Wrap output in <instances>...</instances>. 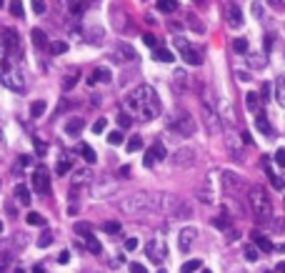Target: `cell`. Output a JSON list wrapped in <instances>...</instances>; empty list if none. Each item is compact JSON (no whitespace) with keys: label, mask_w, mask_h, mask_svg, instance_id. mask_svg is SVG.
<instances>
[{"label":"cell","mask_w":285,"mask_h":273,"mask_svg":"<svg viewBox=\"0 0 285 273\" xmlns=\"http://www.w3.org/2000/svg\"><path fill=\"white\" fill-rule=\"evenodd\" d=\"M125 108L140 123H148V120L160 116V100H158V93L150 85H138L135 90H130L128 98H125Z\"/></svg>","instance_id":"cell-1"},{"label":"cell","mask_w":285,"mask_h":273,"mask_svg":"<svg viewBox=\"0 0 285 273\" xmlns=\"http://www.w3.org/2000/svg\"><path fill=\"white\" fill-rule=\"evenodd\" d=\"M248 201H250V211H253L258 223H268V221L273 218V201H270L265 188L253 186V188L248 191Z\"/></svg>","instance_id":"cell-2"},{"label":"cell","mask_w":285,"mask_h":273,"mask_svg":"<svg viewBox=\"0 0 285 273\" xmlns=\"http://www.w3.org/2000/svg\"><path fill=\"white\" fill-rule=\"evenodd\" d=\"M118 208L125 215H135V213H145V211H155V193H135L128 195L118 203Z\"/></svg>","instance_id":"cell-3"},{"label":"cell","mask_w":285,"mask_h":273,"mask_svg":"<svg viewBox=\"0 0 285 273\" xmlns=\"http://www.w3.org/2000/svg\"><path fill=\"white\" fill-rule=\"evenodd\" d=\"M200 111H203V120H205L208 131L210 133H218L223 128V120H220V111L215 108V100H213L208 88L200 90Z\"/></svg>","instance_id":"cell-4"},{"label":"cell","mask_w":285,"mask_h":273,"mask_svg":"<svg viewBox=\"0 0 285 273\" xmlns=\"http://www.w3.org/2000/svg\"><path fill=\"white\" fill-rule=\"evenodd\" d=\"M168 131H173L175 136H180V138H190L195 133V120H193V116H190L188 111L178 108L170 116V120H168Z\"/></svg>","instance_id":"cell-5"},{"label":"cell","mask_w":285,"mask_h":273,"mask_svg":"<svg viewBox=\"0 0 285 273\" xmlns=\"http://www.w3.org/2000/svg\"><path fill=\"white\" fill-rule=\"evenodd\" d=\"M0 80H3V83H5L10 90H15L18 96H23V93H25V80H23V73H20L13 63H8V65L0 70Z\"/></svg>","instance_id":"cell-6"},{"label":"cell","mask_w":285,"mask_h":273,"mask_svg":"<svg viewBox=\"0 0 285 273\" xmlns=\"http://www.w3.org/2000/svg\"><path fill=\"white\" fill-rule=\"evenodd\" d=\"M175 48H178V53L183 56V60H185L188 65H200V63H203V53H200V48L190 45L183 35H175Z\"/></svg>","instance_id":"cell-7"},{"label":"cell","mask_w":285,"mask_h":273,"mask_svg":"<svg viewBox=\"0 0 285 273\" xmlns=\"http://www.w3.org/2000/svg\"><path fill=\"white\" fill-rule=\"evenodd\" d=\"M145 256H148V261H153L155 266H160V263L165 261V256H168V246H165V241H163V238H153V241H148V246H145Z\"/></svg>","instance_id":"cell-8"},{"label":"cell","mask_w":285,"mask_h":273,"mask_svg":"<svg viewBox=\"0 0 285 273\" xmlns=\"http://www.w3.org/2000/svg\"><path fill=\"white\" fill-rule=\"evenodd\" d=\"M195 158H198L195 148H190V145H183V148H178V151H175V153L170 156V163L175 166V168H190V166L195 163Z\"/></svg>","instance_id":"cell-9"},{"label":"cell","mask_w":285,"mask_h":273,"mask_svg":"<svg viewBox=\"0 0 285 273\" xmlns=\"http://www.w3.org/2000/svg\"><path fill=\"white\" fill-rule=\"evenodd\" d=\"M33 188H35V193H40V195L50 193V171H48L45 166H38V168L33 171Z\"/></svg>","instance_id":"cell-10"},{"label":"cell","mask_w":285,"mask_h":273,"mask_svg":"<svg viewBox=\"0 0 285 273\" xmlns=\"http://www.w3.org/2000/svg\"><path fill=\"white\" fill-rule=\"evenodd\" d=\"M3 43H5V48H8V53H10V58H20V50H23V45H20V35L15 30H10V28H5L3 30Z\"/></svg>","instance_id":"cell-11"},{"label":"cell","mask_w":285,"mask_h":273,"mask_svg":"<svg viewBox=\"0 0 285 273\" xmlns=\"http://www.w3.org/2000/svg\"><path fill=\"white\" fill-rule=\"evenodd\" d=\"M195 238H198V231L193 226H185L178 233V248H180V253H188L190 248H193V243H195Z\"/></svg>","instance_id":"cell-12"},{"label":"cell","mask_w":285,"mask_h":273,"mask_svg":"<svg viewBox=\"0 0 285 273\" xmlns=\"http://www.w3.org/2000/svg\"><path fill=\"white\" fill-rule=\"evenodd\" d=\"M223 186H225V191H228L230 195H235L245 188V180L240 176H235L233 171H225V173H223Z\"/></svg>","instance_id":"cell-13"},{"label":"cell","mask_w":285,"mask_h":273,"mask_svg":"<svg viewBox=\"0 0 285 273\" xmlns=\"http://www.w3.org/2000/svg\"><path fill=\"white\" fill-rule=\"evenodd\" d=\"M90 3H93V0H63V5L68 8L70 15H83V13L90 8Z\"/></svg>","instance_id":"cell-14"},{"label":"cell","mask_w":285,"mask_h":273,"mask_svg":"<svg viewBox=\"0 0 285 273\" xmlns=\"http://www.w3.org/2000/svg\"><path fill=\"white\" fill-rule=\"evenodd\" d=\"M255 128H258V131H260V133H263L265 138H273V136H275V131H273L270 120H268V118L260 113V111L255 113Z\"/></svg>","instance_id":"cell-15"},{"label":"cell","mask_w":285,"mask_h":273,"mask_svg":"<svg viewBox=\"0 0 285 273\" xmlns=\"http://www.w3.org/2000/svg\"><path fill=\"white\" fill-rule=\"evenodd\" d=\"M225 18H228L230 28H240V25H243V13H240V8H238V5H228Z\"/></svg>","instance_id":"cell-16"},{"label":"cell","mask_w":285,"mask_h":273,"mask_svg":"<svg viewBox=\"0 0 285 273\" xmlns=\"http://www.w3.org/2000/svg\"><path fill=\"white\" fill-rule=\"evenodd\" d=\"M173 88H175V93H185L188 90V78H185V70H180V68H175V78H173Z\"/></svg>","instance_id":"cell-17"},{"label":"cell","mask_w":285,"mask_h":273,"mask_svg":"<svg viewBox=\"0 0 285 273\" xmlns=\"http://www.w3.org/2000/svg\"><path fill=\"white\" fill-rule=\"evenodd\" d=\"M85 128V120L80 116H75V118H70L68 123H65V133L68 136H80V131Z\"/></svg>","instance_id":"cell-18"},{"label":"cell","mask_w":285,"mask_h":273,"mask_svg":"<svg viewBox=\"0 0 285 273\" xmlns=\"http://www.w3.org/2000/svg\"><path fill=\"white\" fill-rule=\"evenodd\" d=\"M263 168H265V173H268V178H270V183L278 188V191H283L285 188V178H280V176H275V171L270 168V160L268 158H263Z\"/></svg>","instance_id":"cell-19"},{"label":"cell","mask_w":285,"mask_h":273,"mask_svg":"<svg viewBox=\"0 0 285 273\" xmlns=\"http://www.w3.org/2000/svg\"><path fill=\"white\" fill-rule=\"evenodd\" d=\"M110 70L108 68H95L93 76H90V85H95V83H110Z\"/></svg>","instance_id":"cell-20"},{"label":"cell","mask_w":285,"mask_h":273,"mask_svg":"<svg viewBox=\"0 0 285 273\" xmlns=\"http://www.w3.org/2000/svg\"><path fill=\"white\" fill-rule=\"evenodd\" d=\"M33 45H35L38 50H48V48H50V43H48V35H45L40 28H35V30H33Z\"/></svg>","instance_id":"cell-21"},{"label":"cell","mask_w":285,"mask_h":273,"mask_svg":"<svg viewBox=\"0 0 285 273\" xmlns=\"http://www.w3.org/2000/svg\"><path fill=\"white\" fill-rule=\"evenodd\" d=\"M90 180V173L83 171V168H75V178H73V191H80L85 183Z\"/></svg>","instance_id":"cell-22"},{"label":"cell","mask_w":285,"mask_h":273,"mask_svg":"<svg viewBox=\"0 0 285 273\" xmlns=\"http://www.w3.org/2000/svg\"><path fill=\"white\" fill-rule=\"evenodd\" d=\"M253 241H255V246H258L260 251H265V253H270V251H275V246H273V241H270V238H265V235L255 233V235H253Z\"/></svg>","instance_id":"cell-23"},{"label":"cell","mask_w":285,"mask_h":273,"mask_svg":"<svg viewBox=\"0 0 285 273\" xmlns=\"http://www.w3.org/2000/svg\"><path fill=\"white\" fill-rule=\"evenodd\" d=\"M245 105H248V111H250V113H258V111H260V96L250 90V93L245 96Z\"/></svg>","instance_id":"cell-24"},{"label":"cell","mask_w":285,"mask_h":273,"mask_svg":"<svg viewBox=\"0 0 285 273\" xmlns=\"http://www.w3.org/2000/svg\"><path fill=\"white\" fill-rule=\"evenodd\" d=\"M275 98H278V103L285 108V76H278V78H275Z\"/></svg>","instance_id":"cell-25"},{"label":"cell","mask_w":285,"mask_h":273,"mask_svg":"<svg viewBox=\"0 0 285 273\" xmlns=\"http://www.w3.org/2000/svg\"><path fill=\"white\" fill-rule=\"evenodd\" d=\"M68 171H73V163H70V158H68V156H60V160H58V166H55V173H58V176H68Z\"/></svg>","instance_id":"cell-26"},{"label":"cell","mask_w":285,"mask_h":273,"mask_svg":"<svg viewBox=\"0 0 285 273\" xmlns=\"http://www.w3.org/2000/svg\"><path fill=\"white\" fill-rule=\"evenodd\" d=\"M153 58L160 60V63H173V53L165 48H153Z\"/></svg>","instance_id":"cell-27"},{"label":"cell","mask_w":285,"mask_h":273,"mask_svg":"<svg viewBox=\"0 0 285 273\" xmlns=\"http://www.w3.org/2000/svg\"><path fill=\"white\" fill-rule=\"evenodd\" d=\"M78 151H80V156L85 158V163H95V151L88 145V143H80V148H78Z\"/></svg>","instance_id":"cell-28"},{"label":"cell","mask_w":285,"mask_h":273,"mask_svg":"<svg viewBox=\"0 0 285 273\" xmlns=\"http://www.w3.org/2000/svg\"><path fill=\"white\" fill-rule=\"evenodd\" d=\"M158 8L163 13H175L178 10V0H158Z\"/></svg>","instance_id":"cell-29"},{"label":"cell","mask_w":285,"mask_h":273,"mask_svg":"<svg viewBox=\"0 0 285 273\" xmlns=\"http://www.w3.org/2000/svg\"><path fill=\"white\" fill-rule=\"evenodd\" d=\"M15 198H18L23 206H28V203H30V191H28L25 186H18V188H15Z\"/></svg>","instance_id":"cell-30"},{"label":"cell","mask_w":285,"mask_h":273,"mask_svg":"<svg viewBox=\"0 0 285 273\" xmlns=\"http://www.w3.org/2000/svg\"><path fill=\"white\" fill-rule=\"evenodd\" d=\"M78 78H80V73H78V70H70V73H68V78L63 80V90H70V88L78 83Z\"/></svg>","instance_id":"cell-31"},{"label":"cell","mask_w":285,"mask_h":273,"mask_svg":"<svg viewBox=\"0 0 285 273\" xmlns=\"http://www.w3.org/2000/svg\"><path fill=\"white\" fill-rule=\"evenodd\" d=\"M118 58H123V60H133V58H135V50L130 48V45H120V48H118Z\"/></svg>","instance_id":"cell-32"},{"label":"cell","mask_w":285,"mask_h":273,"mask_svg":"<svg viewBox=\"0 0 285 273\" xmlns=\"http://www.w3.org/2000/svg\"><path fill=\"white\" fill-rule=\"evenodd\" d=\"M203 268V261L200 258H195V261H185L183 266H180V271H200Z\"/></svg>","instance_id":"cell-33"},{"label":"cell","mask_w":285,"mask_h":273,"mask_svg":"<svg viewBox=\"0 0 285 273\" xmlns=\"http://www.w3.org/2000/svg\"><path fill=\"white\" fill-rule=\"evenodd\" d=\"M233 50H235L238 56H245V53H248V40L245 38H235V43H233Z\"/></svg>","instance_id":"cell-34"},{"label":"cell","mask_w":285,"mask_h":273,"mask_svg":"<svg viewBox=\"0 0 285 273\" xmlns=\"http://www.w3.org/2000/svg\"><path fill=\"white\" fill-rule=\"evenodd\" d=\"M45 113V100H35L33 105H30V116L33 118H40Z\"/></svg>","instance_id":"cell-35"},{"label":"cell","mask_w":285,"mask_h":273,"mask_svg":"<svg viewBox=\"0 0 285 273\" xmlns=\"http://www.w3.org/2000/svg\"><path fill=\"white\" fill-rule=\"evenodd\" d=\"M50 53H53V56H63V53H68V43H63V40L50 43Z\"/></svg>","instance_id":"cell-36"},{"label":"cell","mask_w":285,"mask_h":273,"mask_svg":"<svg viewBox=\"0 0 285 273\" xmlns=\"http://www.w3.org/2000/svg\"><path fill=\"white\" fill-rule=\"evenodd\" d=\"M73 231H75L78 235H83V238H90V231H93V228H90V223H75V228H73Z\"/></svg>","instance_id":"cell-37"},{"label":"cell","mask_w":285,"mask_h":273,"mask_svg":"<svg viewBox=\"0 0 285 273\" xmlns=\"http://www.w3.org/2000/svg\"><path fill=\"white\" fill-rule=\"evenodd\" d=\"M103 231L110 235H118L120 233V223H118V221H108V223H103Z\"/></svg>","instance_id":"cell-38"},{"label":"cell","mask_w":285,"mask_h":273,"mask_svg":"<svg viewBox=\"0 0 285 273\" xmlns=\"http://www.w3.org/2000/svg\"><path fill=\"white\" fill-rule=\"evenodd\" d=\"M10 13H13L15 18H23V15H25V10H23V3H20V0H10Z\"/></svg>","instance_id":"cell-39"},{"label":"cell","mask_w":285,"mask_h":273,"mask_svg":"<svg viewBox=\"0 0 285 273\" xmlns=\"http://www.w3.org/2000/svg\"><path fill=\"white\" fill-rule=\"evenodd\" d=\"M155 163H158V156H155V151H145V158H143V166H145V168H153V166H155Z\"/></svg>","instance_id":"cell-40"},{"label":"cell","mask_w":285,"mask_h":273,"mask_svg":"<svg viewBox=\"0 0 285 273\" xmlns=\"http://www.w3.org/2000/svg\"><path fill=\"white\" fill-rule=\"evenodd\" d=\"M140 148H143V138H140V136H133L130 140H128V151H130V153L140 151Z\"/></svg>","instance_id":"cell-41"},{"label":"cell","mask_w":285,"mask_h":273,"mask_svg":"<svg viewBox=\"0 0 285 273\" xmlns=\"http://www.w3.org/2000/svg\"><path fill=\"white\" fill-rule=\"evenodd\" d=\"M50 243H53V233H50V231H43L40 238H38V246L40 248H45V246H50Z\"/></svg>","instance_id":"cell-42"},{"label":"cell","mask_w":285,"mask_h":273,"mask_svg":"<svg viewBox=\"0 0 285 273\" xmlns=\"http://www.w3.org/2000/svg\"><path fill=\"white\" fill-rule=\"evenodd\" d=\"M88 248H90V253H93V256H100V251H103V246H100V241H95L93 235L88 238Z\"/></svg>","instance_id":"cell-43"},{"label":"cell","mask_w":285,"mask_h":273,"mask_svg":"<svg viewBox=\"0 0 285 273\" xmlns=\"http://www.w3.org/2000/svg\"><path fill=\"white\" fill-rule=\"evenodd\" d=\"M133 120H135V118H130L128 113H120V116H118V125H120V128H130V125H133Z\"/></svg>","instance_id":"cell-44"},{"label":"cell","mask_w":285,"mask_h":273,"mask_svg":"<svg viewBox=\"0 0 285 273\" xmlns=\"http://www.w3.org/2000/svg\"><path fill=\"white\" fill-rule=\"evenodd\" d=\"M123 140H125V136H123L120 131H113V133L108 136V143H110V145H120Z\"/></svg>","instance_id":"cell-45"},{"label":"cell","mask_w":285,"mask_h":273,"mask_svg":"<svg viewBox=\"0 0 285 273\" xmlns=\"http://www.w3.org/2000/svg\"><path fill=\"white\" fill-rule=\"evenodd\" d=\"M28 223L30 226H45V218L40 213H28Z\"/></svg>","instance_id":"cell-46"},{"label":"cell","mask_w":285,"mask_h":273,"mask_svg":"<svg viewBox=\"0 0 285 273\" xmlns=\"http://www.w3.org/2000/svg\"><path fill=\"white\" fill-rule=\"evenodd\" d=\"M105 125H108V120H105V118H98V120H95V125H93V133H103V131H105Z\"/></svg>","instance_id":"cell-47"},{"label":"cell","mask_w":285,"mask_h":273,"mask_svg":"<svg viewBox=\"0 0 285 273\" xmlns=\"http://www.w3.org/2000/svg\"><path fill=\"white\" fill-rule=\"evenodd\" d=\"M153 151H155L158 160H163V158H165V148H163V143H153Z\"/></svg>","instance_id":"cell-48"},{"label":"cell","mask_w":285,"mask_h":273,"mask_svg":"<svg viewBox=\"0 0 285 273\" xmlns=\"http://www.w3.org/2000/svg\"><path fill=\"white\" fill-rule=\"evenodd\" d=\"M245 258H248V261H258V248H255V246H248V248H245Z\"/></svg>","instance_id":"cell-49"},{"label":"cell","mask_w":285,"mask_h":273,"mask_svg":"<svg viewBox=\"0 0 285 273\" xmlns=\"http://www.w3.org/2000/svg\"><path fill=\"white\" fill-rule=\"evenodd\" d=\"M33 10H35L38 15H43V13H45V0H33Z\"/></svg>","instance_id":"cell-50"},{"label":"cell","mask_w":285,"mask_h":273,"mask_svg":"<svg viewBox=\"0 0 285 273\" xmlns=\"http://www.w3.org/2000/svg\"><path fill=\"white\" fill-rule=\"evenodd\" d=\"M143 40H145V45H150V48H158V40H155V35H153V33H145V35H143Z\"/></svg>","instance_id":"cell-51"},{"label":"cell","mask_w":285,"mask_h":273,"mask_svg":"<svg viewBox=\"0 0 285 273\" xmlns=\"http://www.w3.org/2000/svg\"><path fill=\"white\" fill-rule=\"evenodd\" d=\"M275 163L280 168H285V151H275Z\"/></svg>","instance_id":"cell-52"},{"label":"cell","mask_w":285,"mask_h":273,"mask_svg":"<svg viewBox=\"0 0 285 273\" xmlns=\"http://www.w3.org/2000/svg\"><path fill=\"white\" fill-rule=\"evenodd\" d=\"M35 148H38L40 156H45V153H48V145H45V143H43L40 138H35Z\"/></svg>","instance_id":"cell-53"},{"label":"cell","mask_w":285,"mask_h":273,"mask_svg":"<svg viewBox=\"0 0 285 273\" xmlns=\"http://www.w3.org/2000/svg\"><path fill=\"white\" fill-rule=\"evenodd\" d=\"M268 3H270L275 10H285V0H268Z\"/></svg>","instance_id":"cell-54"},{"label":"cell","mask_w":285,"mask_h":273,"mask_svg":"<svg viewBox=\"0 0 285 273\" xmlns=\"http://www.w3.org/2000/svg\"><path fill=\"white\" fill-rule=\"evenodd\" d=\"M125 248H128V251H135V248H138V238H128V241H125Z\"/></svg>","instance_id":"cell-55"},{"label":"cell","mask_w":285,"mask_h":273,"mask_svg":"<svg viewBox=\"0 0 285 273\" xmlns=\"http://www.w3.org/2000/svg\"><path fill=\"white\" fill-rule=\"evenodd\" d=\"M68 261H70V253H68V251H63V253L58 256V263H68Z\"/></svg>","instance_id":"cell-56"},{"label":"cell","mask_w":285,"mask_h":273,"mask_svg":"<svg viewBox=\"0 0 285 273\" xmlns=\"http://www.w3.org/2000/svg\"><path fill=\"white\" fill-rule=\"evenodd\" d=\"M130 271H135V273H145V266H143V263H133V266H130Z\"/></svg>","instance_id":"cell-57"},{"label":"cell","mask_w":285,"mask_h":273,"mask_svg":"<svg viewBox=\"0 0 285 273\" xmlns=\"http://www.w3.org/2000/svg\"><path fill=\"white\" fill-rule=\"evenodd\" d=\"M270 90H273V88H270V85L265 83V85H263V93H260V96H263V98L268 100V98H270Z\"/></svg>","instance_id":"cell-58"},{"label":"cell","mask_w":285,"mask_h":273,"mask_svg":"<svg viewBox=\"0 0 285 273\" xmlns=\"http://www.w3.org/2000/svg\"><path fill=\"white\" fill-rule=\"evenodd\" d=\"M120 176L128 178V176H130V168H128V166H123V168H120Z\"/></svg>","instance_id":"cell-59"},{"label":"cell","mask_w":285,"mask_h":273,"mask_svg":"<svg viewBox=\"0 0 285 273\" xmlns=\"http://www.w3.org/2000/svg\"><path fill=\"white\" fill-rule=\"evenodd\" d=\"M0 233H3V221H0Z\"/></svg>","instance_id":"cell-60"},{"label":"cell","mask_w":285,"mask_h":273,"mask_svg":"<svg viewBox=\"0 0 285 273\" xmlns=\"http://www.w3.org/2000/svg\"><path fill=\"white\" fill-rule=\"evenodd\" d=\"M3 3H5V0H0V8H3Z\"/></svg>","instance_id":"cell-61"},{"label":"cell","mask_w":285,"mask_h":273,"mask_svg":"<svg viewBox=\"0 0 285 273\" xmlns=\"http://www.w3.org/2000/svg\"><path fill=\"white\" fill-rule=\"evenodd\" d=\"M195 3H203V0H195Z\"/></svg>","instance_id":"cell-62"}]
</instances>
